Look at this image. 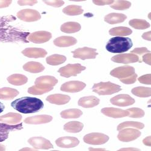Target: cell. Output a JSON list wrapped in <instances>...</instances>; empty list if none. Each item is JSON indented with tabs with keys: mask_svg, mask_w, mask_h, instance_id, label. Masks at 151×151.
<instances>
[{
	"mask_svg": "<svg viewBox=\"0 0 151 151\" xmlns=\"http://www.w3.org/2000/svg\"><path fill=\"white\" fill-rule=\"evenodd\" d=\"M15 20L16 18L13 16L0 17V41L28 42L27 36L29 34L27 33L19 31L9 25L10 22Z\"/></svg>",
	"mask_w": 151,
	"mask_h": 151,
	"instance_id": "obj_1",
	"label": "cell"
},
{
	"mask_svg": "<svg viewBox=\"0 0 151 151\" xmlns=\"http://www.w3.org/2000/svg\"><path fill=\"white\" fill-rule=\"evenodd\" d=\"M11 106L20 113L27 114L41 110L44 107V104L41 100L36 98L23 97L13 101Z\"/></svg>",
	"mask_w": 151,
	"mask_h": 151,
	"instance_id": "obj_2",
	"label": "cell"
},
{
	"mask_svg": "<svg viewBox=\"0 0 151 151\" xmlns=\"http://www.w3.org/2000/svg\"><path fill=\"white\" fill-rule=\"evenodd\" d=\"M132 46V41L129 38L116 37L108 41L106 48L112 53H122L129 50Z\"/></svg>",
	"mask_w": 151,
	"mask_h": 151,
	"instance_id": "obj_3",
	"label": "cell"
},
{
	"mask_svg": "<svg viewBox=\"0 0 151 151\" xmlns=\"http://www.w3.org/2000/svg\"><path fill=\"white\" fill-rule=\"evenodd\" d=\"M92 90L99 95H109L121 91L122 88L116 84L107 82L94 84Z\"/></svg>",
	"mask_w": 151,
	"mask_h": 151,
	"instance_id": "obj_4",
	"label": "cell"
},
{
	"mask_svg": "<svg viewBox=\"0 0 151 151\" xmlns=\"http://www.w3.org/2000/svg\"><path fill=\"white\" fill-rule=\"evenodd\" d=\"M86 69L85 67L81 66L80 64H68V65L61 67L59 69L58 73L64 78H69L70 76H76L78 74Z\"/></svg>",
	"mask_w": 151,
	"mask_h": 151,
	"instance_id": "obj_5",
	"label": "cell"
},
{
	"mask_svg": "<svg viewBox=\"0 0 151 151\" xmlns=\"http://www.w3.org/2000/svg\"><path fill=\"white\" fill-rule=\"evenodd\" d=\"M109 140V136L100 133H92L85 135L84 142L93 145H100L106 143Z\"/></svg>",
	"mask_w": 151,
	"mask_h": 151,
	"instance_id": "obj_6",
	"label": "cell"
},
{
	"mask_svg": "<svg viewBox=\"0 0 151 151\" xmlns=\"http://www.w3.org/2000/svg\"><path fill=\"white\" fill-rule=\"evenodd\" d=\"M120 131V132L118 135V138L123 142L133 141L141 135V132L134 128H123Z\"/></svg>",
	"mask_w": 151,
	"mask_h": 151,
	"instance_id": "obj_7",
	"label": "cell"
},
{
	"mask_svg": "<svg viewBox=\"0 0 151 151\" xmlns=\"http://www.w3.org/2000/svg\"><path fill=\"white\" fill-rule=\"evenodd\" d=\"M17 17L26 22H32L39 20L41 18V15L36 10L27 9L18 12L17 13Z\"/></svg>",
	"mask_w": 151,
	"mask_h": 151,
	"instance_id": "obj_8",
	"label": "cell"
},
{
	"mask_svg": "<svg viewBox=\"0 0 151 151\" xmlns=\"http://www.w3.org/2000/svg\"><path fill=\"white\" fill-rule=\"evenodd\" d=\"M73 54V57L79 58L82 60L95 59L98 54L96 49L90 48L88 47H84L77 49L72 52Z\"/></svg>",
	"mask_w": 151,
	"mask_h": 151,
	"instance_id": "obj_9",
	"label": "cell"
},
{
	"mask_svg": "<svg viewBox=\"0 0 151 151\" xmlns=\"http://www.w3.org/2000/svg\"><path fill=\"white\" fill-rule=\"evenodd\" d=\"M22 128V123L15 125H10L0 122V142H4L8 138L10 132L21 130Z\"/></svg>",
	"mask_w": 151,
	"mask_h": 151,
	"instance_id": "obj_10",
	"label": "cell"
},
{
	"mask_svg": "<svg viewBox=\"0 0 151 151\" xmlns=\"http://www.w3.org/2000/svg\"><path fill=\"white\" fill-rule=\"evenodd\" d=\"M52 38V34L47 31H37L28 36V40L34 44H43Z\"/></svg>",
	"mask_w": 151,
	"mask_h": 151,
	"instance_id": "obj_11",
	"label": "cell"
},
{
	"mask_svg": "<svg viewBox=\"0 0 151 151\" xmlns=\"http://www.w3.org/2000/svg\"><path fill=\"white\" fill-rule=\"evenodd\" d=\"M135 73V69L131 66H124L115 68L111 72V75L118 79H124L131 76Z\"/></svg>",
	"mask_w": 151,
	"mask_h": 151,
	"instance_id": "obj_12",
	"label": "cell"
},
{
	"mask_svg": "<svg viewBox=\"0 0 151 151\" xmlns=\"http://www.w3.org/2000/svg\"><path fill=\"white\" fill-rule=\"evenodd\" d=\"M29 143L36 149H49L53 146L49 140L42 137H33L28 140Z\"/></svg>",
	"mask_w": 151,
	"mask_h": 151,
	"instance_id": "obj_13",
	"label": "cell"
},
{
	"mask_svg": "<svg viewBox=\"0 0 151 151\" xmlns=\"http://www.w3.org/2000/svg\"><path fill=\"white\" fill-rule=\"evenodd\" d=\"M86 83L80 81H70L64 83L61 87V90L68 93H76L83 90Z\"/></svg>",
	"mask_w": 151,
	"mask_h": 151,
	"instance_id": "obj_14",
	"label": "cell"
},
{
	"mask_svg": "<svg viewBox=\"0 0 151 151\" xmlns=\"http://www.w3.org/2000/svg\"><path fill=\"white\" fill-rule=\"evenodd\" d=\"M135 99L128 94L117 95L111 99V102L115 105L126 107L131 105L135 103Z\"/></svg>",
	"mask_w": 151,
	"mask_h": 151,
	"instance_id": "obj_15",
	"label": "cell"
},
{
	"mask_svg": "<svg viewBox=\"0 0 151 151\" xmlns=\"http://www.w3.org/2000/svg\"><path fill=\"white\" fill-rule=\"evenodd\" d=\"M112 60L114 62L127 64L131 63H135L139 61V57L136 54L132 53L122 54L114 56Z\"/></svg>",
	"mask_w": 151,
	"mask_h": 151,
	"instance_id": "obj_16",
	"label": "cell"
},
{
	"mask_svg": "<svg viewBox=\"0 0 151 151\" xmlns=\"http://www.w3.org/2000/svg\"><path fill=\"white\" fill-rule=\"evenodd\" d=\"M55 143L56 144L60 147L70 148L77 146L79 144L80 142L77 138L64 136L57 139Z\"/></svg>",
	"mask_w": 151,
	"mask_h": 151,
	"instance_id": "obj_17",
	"label": "cell"
},
{
	"mask_svg": "<svg viewBox=\"0 0 151 151\" xmlns=\"http://www.w3.org/2000/svg\"><path fill=\"white\" fill-rule=\"evenodd\" d=\"M58 83V80L53 76H45L37 78L35 81V84L44 88H53Z\"/></svg>",
	"mask_w": 151,
	"mask_h": 151,
	"instance_id": "obj_18",
	"label": "cell"
},
{
	"mask_svg": "<svg viewBox=\"0 0 151 151\" xmlns=\"http://www.w3.org/2000/svg\"><path fill=\"white\" fill-rule=\"evenodd\" d=\"M22 54L27 57L37 59L45 57L47 55V51L42 48H29L23 50L22 51Z\"/></svg>",
	"mask_w": 151,
	"mask_h": 151,
	"instance_id": "obj_19",
	"label": "cell"
},
{
	"mask_svg": "<svg viewBox=\"0 0 151 151\" xmlns=\"http://www.w3.org/2000/svg\"><path fill=\"white\" fill-rule=\"evenodd\" d=\"M22 120V116L19 113H9L0 116V122L10 125L18 124Z\"/></svg>",
	"mask_w": 151,
	"mask_h": 151,
	"instance_id": "obj_20",
	"label": "cell"
},
{
	"mask_svg": "<svg viewBox=\"0 0 151 151\" xmlns=\"http://www.w3.org/2000/svg\"><path fill=\"white\" fill-rule=\"evenodd\" d=\"M101 112L109 117L114 118H120L129 115V112L120 109H115V108H104L101 110Z\"/></svg>",
	"mask_w": 151,
	"mask_h": 151,
	"instance_id": "obj_21",
	"label": "cell"
},
{
	"mask_svg": "<svg viewBox=\"0 0 151 151\" xmlns=\"http://www.w3.org/2000/svg\"><path fill=\"white\" fill-rule=\"evenodd\" d=\"M52 120V117L49 115H37L35 116L28 117L24 120V123L30 124H45L50 122Z\"/></svg>",
	"mask_w": 151,
	"mask_h": 151,
	"instance_id": "obj_22",
	"label": "cell"
},
{
	"mask_svg": "<svg viewBox=\"0 0 151 151\" xmlns=\"http://www.w3.org/2000/svg\"><path fill=\"white\" fill-rule=\"evenodd\" d=\"M70 98L68 95H64L61 94H51L46 98V100L51 104H54L57 105H63L69 102Z\"/></svg>",
	"mask_w": 151,
	"mask_h": 151,
	"instance_id": "obj_23",
	"label": "cell"
},
{
	"mask_svg": "<svg viewBox=\"0 0 151 151\" xmlns=\"http://www.w3.org/2000/svg\"><path fill=\"white\" fill-rule=\"evenodd\" d=\"M77 40L75 38L69 36H62L57 38L53 44L58 47H68L76 44Z\"/></svg>",
	"mask_w": 151,
	"mask_h": 151,
	"instance_id": "obj_24",
	"label": "cell"
},
{
	"mask_svg": "<svg viewBox=\"0 0 151 151\" xmlns=\"http://www.w3.org/2000/svg\"><path fill=\"white\" fill-rule=\"evenodd\" d=\"M100 103V99L95 96H86L80 99L78 105L84 108H92Z\"/></svg>",
	"mask_w": 151,
	"mask_h": 151,
	"instance_id": "obj_25",
	"label": "cell"
},
{
	"mask_svg": "<svg viewBox=\"0 0 151 151\" xmlns=\"http://www.w3.org/2000/svg\"><path fill=\"white\" fill-rule=\"evenodd\" d=\"M127 18L126 15L122 14L112 13L107 15L104 17V21L109 24L114 25L116 23H120Z\"/></svg>",
	"mask_w": 151,
	"mask_h": 151,
	"instance_id": "obj_26",
	"label": "cell"
},
{
	"mask_svg": "<svg viewBox=\"0 0 151 151\" xmlns=\"http://www.w3.org/2000/svg\"><path fill=\"white\" fill-rule=\"evenodd\" d=\"M19 92L18 90L6 87L0 89V99L3 100H10L14 99L15 97L18 95Z\"/></svg>",
	"mask_w": 151,
	"mask_h": 151,
	"instance_id": "obj_27",
	"label": "cell"
},
{
	"mask_svg": "<svg viewBox=\"0 0 151 151\" xmlns=\"http://www.w3.org/2000/svg\"><path fill=\"white\" fill-rule=\"evenodd\" d=\"M23 69L32 73H38L44 71L45 67L40 63L36 62H29L23 66Z\"/></svg>",
	"mask_w": 151,
	"mask_h": 151,
	"instance_id": "obj_28",
	"label": "cell"
},
{
	"mask_svg": "<svg viewBox=\"0 0 151 151\" xmlns=\"http://www.w3.org/2000/svg\"><path fill=\"white\" fill-rule=\"evenodd\" d=\"M27 78L24 75L20 74H15L7 78L8 82L14 85H22L27 83Z\"/></svg>",
	"mask_w": 151,
	"mask_h": 151,
	"instance_id": "obj_29",
	"label": "cell"
},
{
	"mask_svg": "<svg viewBox=\"0 0 151 151\" xmlns=\"http://www.w3.org/2000/svg\"><path fill=\"white\" fill-rule=\"evenodd\" d=\"M80 29V25L76 22H67L61 26V30L65 33H74L78 32Z\"/></svg>",
	"mask_w": 151,
	"mask_h": 151,
	"instance_id": "obj_30",
	"label": "cell"
},
{
	"mask_svg": "<svg viewBox=\"0 0 151 151\" xmlns=\"http://www.w3.org/2000/svg\"><path fill=\"white\" fill-rule=\"evenodd\" d=\"M83 124L78 121H70L64 126V131L70 133L80 132L83 128Z\"/></svg>",
	"mask_w": 151,
	"mask_h": 151,
	"instance_id": "obj_31",
	"label": "cell"
},
{
	"mask_svg": "<svg viewBox=\"0 0 151 151\" xmlns=\"http://www.w3.org/2000/svg\"><path fill=\"white\" fill-rule=\"evenodd\" d=\"M132 30L126 27H116L109 30V34L113 36L123 37L132 34Z\"/></svg>",
	"mask_w": 151,
	"mask_h": 151,
	"instance_id": "obj_32",
	"label": "cell"
},
{
	"mask_svg": "<svg viewBox=\"0 0 151 151\" xmlns=\"http://www.w3.org/2000/svg\"><path fill=\"white\" fill-rule=\"evenodd\" d=\"M63 12L68 15H78L81 14L83 12V10L82 7L80 6L76 5H70L65 8H64Z\"/></svg>",
	"mask_w": 151,
	"mask_h": 151,
	"instance_id": "obj_33",
	"label": "cell"
},
{
	"mask_svg": "<svg viewBox=\"0 0 151 151\" xmlns=\"http://www.w3.org/2000/svg\"><path fill=\"white\" fill-rule=\"evenodd\" d=\"M66 60V57L62 55L53 54L46 59V62L50 65H58Z\"/></svg>",
	"mask_w": 151,
	"mask_h": 151,
	"instance_id": "obj_34",
	"label": "cell"
},
{
	"mask_svg": "<svg viewBox=\"0 0 151 151\" xmlns=\"http://www.w3.org/2000/svg\"><path fill=\"white\" fill-rule=\"evenodd\" d=\"M61 116L63 118H78L83 115V112L79 109H69L61 112Z\"/></svg>",
	"mask_w": 151,
	"mask_h": 151,
	"instance_id": "obj_35",
	"label": "cell"
},
{
	"mask_svg": "<svg viewBox=\"0 0 151 151\" xmlns=\"http://www.w3.org/2000/svg\"><path fill=\"white\" fill-rule=\"evenodd\" d=\"M132 93L133 94L140 97V98H146L149 97L151 94V90L149 87H138L134 88L132 90Z\"/></svg>",
	"mask_w": 151,
	"mask_h": 151,
	"instance_id": "obj_36",
	"label": "cell"
},
{
	"mask_svg": "<svg viewBox=\"0 0 151 151\" xmlns=\"http://www.w3.org/2000/svg\"><path fill=\"white\" fill-rule=\"evenodd\" d=\"M129 25L137 29H145L150 27V25L146 20L133 19L129 21Z\"/></svg>",
	"mask_w": 151,
	"mask_h": 151,
	"instance_id": "obj_37",
	"label": "cell"
},
{
	"mask_svg": "<svg viewBox=\"0 0 151 151\" xmlns=\"http://www.w3.org/2000/svg\"><path fill=\"white\" fill-rule=\"evenodd\" d=\"M52 90H53V88H44L35 85L28 89V92L31 94L40 95L49 92Z\"/></svg>",
	"mask_w": 151,
	"mask_h": 151,
	"instance_id": "obj_38",
	"label": "cell"
},
{
	"mask_svg": "<svg viewBox=\"0 0 151 151\" xmlns=\"http://www.w3.org/2000/svg\"><path fill=\"white\" fill-rule=\"evenodd\" d=\"M134 127L138 129H142L144 128L145 125L143 123H139V122H135V121H127V122H124L123 123H121L120 124L118 125L117 127L118 131H121L123 128H127V127Z\"/></svg>",
	"mask_w": 151,
	"mask_h": 151,
	"instance_id": "obj_39",
	"label": "cell"
},
{
	"mask_svg": "<svg viewBox=\"0 0 151 151\" xmlns=\"http://www.w3.org/2000/svg\"><path fill=\"white\" fill-rule=\"evenodd\" d=\"M131 6V3L127 1H116L111 5V7L115 10H125Z\"/></svg>",
	"mask_w": 151,
	"mask_h": 151,
	"instance_id": "obj_40",
	"label": "cell"
},
{
	"mask_svg": "<svg viewBox=\"0 0 151 151\" xmlns=\"http://www.w3.org/2000/svg\"><path fill=\"white\" fill-rule=\"evenodd\" d=\"M129 112V117L134 118H142L145 116V112L141 109L138 108H132L127 110Z\"/></svg>",
	"mask_w": 151,
	"mask_h": 151,
	"instance_id": "obj_41",
	"label": "cell"
},
{
	"mask_svg": "<svg viewBox=\"0 0 151 151\" xmlns=\"http://www.w3.org/2000/svg\"><path fill=\"white\" fill-rule=\"evenodd\" d=\"M42 1L47 5L55 7H61L64 4V2L62 0H42Z\"/></svg>",
	"mask_w": 151,
	"mask_h": 151,
	"instance_id": "obj_42",
	"label": "cell"
},
{
	"mask_svg": "<svg viewBox=\"0 0 151 151\" xmlns=\"http://www.w3.org/2000/svg\"><path fill=\"white\" fill-rule=\"evenodd\" d=\"M137 74L134 73L132 75H131V76L127 77L126 78H124V79H120V81L125 84H132L135 82V81H137Z\"/></svg>",
	"mask_w": 151,
	"mask_h": 151,
	"instance_id": "obj_43",
	"label": "cell"
},
{
	"mask_svg": "<svg viewBox=\"0 0 151 151\" xmlns=\"http://www.w3.org/2000/svg\"><path fill=\"white\" fill-rule=\"evenodd\" d=\"M150 78H151L150 74H146V75L142 76H141V77H139L138 78V81L139 82H141L142 83L150 85L151 84Z\"/></svg>",
	"mask_w": 151,
	"mask_h": 151,
	"instance_id": "obj_44",
	"label": "cell"
},
{
	"mask_svg": "<svg viewBox=\"0 0 151 151\" xmlns=\"http://www.w3.org/2000/svg\"><path fill=\"white\" fill-rule=\"evenodd\" d=\"M38 1L37 0H19L18 4L21 6H34L37 4Z\"/></svg>",
	"mask_w": 151,
	"mask_h": 151,
	"instance_id": "obj_45",
	"label": "cell"
},
{
	"mask_svg": "<svg viewBox=\"0 0 151 151\" xmlns=\"http://www.w3.org/2000/svg\"><path fill=\"white\" fill-rule=\"evenodd\" d=\"M114 2V0H93V3L98 6H104L107 4H112Z\"/></svg>",
	"mask_w": 151,
	"mask_h": 151,
	"instance_id": "obj_46",
	"label": "cell"
},
{
	"mask_svg": "<svg viewBox=\"0 0 151 151\" xmlns=\"http://www.w3.org/2000/svg\"><path fill=\"white\" fill-rule=\"evenodd\" d=\"M149 53L150 52V51L146 48H137L134 49L133 51H132L131 53L132 54H137L138 55H142L143 54L145 53Z\"/></svg>",
	"mask_w": 151,
	"mask_h": 151,
	"instance_id": "obj_47",
	"label": "cell"
},
{
	"mask_svg": "<svg viewBox=\"0 0 151 151\" xmlns=\"http://www.w3.org/2000/svg\"><path fill=\"white\" fill-rule=\"evenodd\" d=\"M12 3V0H0V8L7 7Z\"/></svg>",
	"mask_w": 151,
	"mask_h": 151,
	"instance_id": "obj_48",
	"label": "cell"
},
{
	"mask_svg": "<svg viewBox=\"0 0 151 151\" xmlns=\"http://www.w3.org/2000/svg\"><path fill=\"white\" fill-rule=\"evenodd\" d=\"M143 61L145 63H147L149 65H151V60H150V53L149 52L147 54H146L145 55L143 56Z\"/></svg>",
	"mask_w": 151,
	"mask_h": 151,
	"instance_id": "obj_49",
	"label": "cell"
},
{
	"mask_svg": "<svg viewBox=\"0 0 151 151\" xmlns=\"http://www.w3.org/2000/svg\"><path fill=\"white\" fill-rule=\"evenodd\" d=\"M150 34H151V32L150 31H149L147 32H145V33H144L143 34L142 37H143V38H144L145 40H147L148 41H150L151 40Z\"/></svg>",
	"mask_w": 151,
	"mask_h": 151,
	"instance_id": "obj_50",
	"label": "cell"
},
{
	"mask_svg": "<svg viewBox=\"0 0 151 151\" xmlns=\"http://www.w3.org/2000/svg\"><path fill=\"white\" fill-rule=\"evenodd\" d=\"M143 143L144 144L147 146H150L151 145V142H150V136H147V138H145L143 139Z\"/></svg>",
	"mask_w": 151,
	"mask_h": 151,
	"instance_id": "obj_51",
	"label": "cell"
},
{
	"mask_svg": "<svg viewBox=\"0 0 151 151\" xmlns=\"http://www.w3.org/2000/svg\"><path fill=\"white\" fill-rule=\"evenodd\" d=\"M118 151H140L139 149H137V148H123L121 149Z\"/></svg>",
	"mask_w": 151,
	"mask_h": 151,
	"instance_id": "obj_52",
	"label": "cell"
},
{
	"mask_svg": "<svg viewBox=\"0 0 151 151\" xmlns=\"http://www.w3.org/2000/svg\"><path fill=\"white\" fill-rule=\"evenodd\" d=\"M20 151H37L36 149H30V148H23L21 149Z\"/></svg>",
	"mask_w": 151,
	"mask_h": 151,
	"instance_id": "obj_53",
	"label": "cell"
},
{
	"mask_svg": "<svg viewBox=\"0 0 151 151\" xmlns=\"http://www.w3.org/2000/svg\"><path fill=\"white\" fill-rule=\"evenodd\" d=\"M4 109H5L4 105L3 103L0 102V113H2V112L4 111Z\"/></svg>",
	"mask_w": 151,
	"mask_h": 151,
	"instance_id": "obj_54",
	"label": "cell"
},
{
	"mask_svg": "<svg viewBox=\"0 0 151 151\" xmlns=\"http://www.w3.org/2000/svg\"><path fill=\"white\" fill-rule=\"evenodd\" d=\"M89 149L91 151H103V150H105L104 149H94V148H92V147H90Z\"/></svg>",
	"mask_w": 151,
	"mask_h": 151,
	"instance_id": "obj_55",
	"label": "cell"
},
{
	"mask_svg": "<svg viewBox=\"0 0 151 151\" xmlns=\"http://www.w3.org/2000/svg\"><path fill=\"white\" fill-rule=\"evenodd\" d=\"M6 150L5 146L3 144H0V151H4Z\"/></svg>",
	"mask_w": 151,
	"mask_h": 151,
	"instance_id": "obj_56",
	"label": "cell"
}]
</instances>
